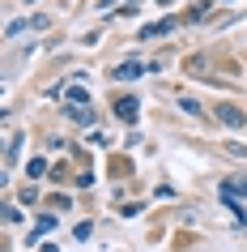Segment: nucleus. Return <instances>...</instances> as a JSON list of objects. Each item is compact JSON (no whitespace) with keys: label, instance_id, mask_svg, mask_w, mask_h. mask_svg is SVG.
<instances>
[{"label":"nucleus","instance_id":"obj_10","mask_svg":"<svg viewBox=\"0 0 247 252\" xmlns=\"http://www.w3.org/2000/svg\"><path fill=\"white\" fill-rule=\"evenodd\" d=\"M17 150H22V137H13V141L4 146V162H13V158H17Z\"/></svg>","mask_w":247,"mask_h":252},{"label":"nucleus","instance_id":"obj_3","mask_svg":"<svg viewBox=\"0 0 247 252\" xmlns=\"http://www.w3.org/2000/svg\"><path fill=\"white\" fill-rule=\"evenodd\" d=\"M170 30H175V17H162V22L141 26V39H162V34H170Z\"/></svg>","mask_w":247,"mask_h":252},{"label":"nucleus","instance_id":"obj_9","mask_svg":"<svg viewBox=\"0 0 247 252\" xmlns=\"http://www.w3.org/2000/svg\"><path fill=\"white\" fill-rule=\"evenodd\" d=\"M22 30H30V22H9V26H4V39H17Z\"/></svg>","mask_w":247,"mask_h":252},{"label":"nucleus","instance_id":"obj_12","mask_svg":"<svg viewBox=\"0 0 247 252\" xmlns=\"http://www.w3.org/2000/svg\"><path fill=\"white\" fill-rule=\"evenodd\" d=\"M179 107H183V111H188V116H200V103H196V98H183Z\"/></svg>","mask_w":247,"mask_h":252},{"label":"nucleus","instance_id":"obj_7","mask_svg":"<svg viewBox=\"0 0 247 252\" xmlns=\"http://www.w3.org/2000/svg\"><path fill=\"white\" fill-rule=\"evenodd\" d=\"M52 226H55V218H52V214H43V218H39V226H34V235H30V244H34L39 235H47Z\"/></svg>","mask_w":247,"mask_h":252},{"label":"nucleus","instance_id":"obj_11","mask_svg":"<svg viewBox=\"0 0 247 252\" xmlns=\"http://www.w3.org/2000/svg\"><path fill=\"white\" fill-rule=\"evenodd\" d=\"M43 171H47V162H43V158H30V167H26V175H43Z\"/></svg>","mask_w":247,"mask_h":252},{"label":"nucleus","instance_id":"obj_13","mask_svg":"<svg viewBox=\"0 0 247 252\" xmlns=\"http://www.w3.org/2000/svg\"><path fill=\"white\" fill-rule=\"evenodd\" d=\"M128 4H132V9H137V4H141V0H128Z\"/></svg>","mask_w":247,"mask_h":252},{"label":"nucleus","instance_id":"obj_6","mask_svg":"<svg viewBox=\"0 0 247 252\" xmlns=\"http://www.w3.org/2000/svg\"><path fill=\"white\" fill-rule=\"evenodd\" d=\"M68 111V120H77V124H94V111L90 107H64Z\"/></svg>","mask_w":247,"mask_h":252},{"label":"nucleus","instance_id":"obj_4","mask_svg":"<svg viewBox=\"0 0 247 252\" xmlns=\"http://www.w3.org/2000/svg\"><path fill=\"white\" fill-rule=\"evenodd\" d=\"M115 81H137V77H145V64H137V60H124V64L111 73Z\"/></svg>","mask_w":247,"mask_h":252},{"label":"nucleus","instance_id":"obj_1","mask_svg":"<svg viewBox=\"0 0 247 252\" xmlns=\"http://www.w3.org/2000/svg\"><path fill=\"white\" fill-rule=\"evenodd\" d=\"M247 197V175H230V180H221V201L226 205H239Z\"/></svg>","mask_w":247,"mask_h":252},{"label":"nucleus","instance_id":"obj_2","mask_svg":"<svg viewBox=\"0 0 247 252\" xmlns=\"http://www.w3.org/2000/svg\"><path fill=\"white\" fill-rule=\"evenodd\" d=\"M115 120H124V124H137V116H141V103L132 98V94H124V98H115Z\"/></svg>","mask_w":247,"mask_h":252},{"label":"nucleus","instance_id":"obj_5","mask_svg":"<svg viewBox=\"0 0 247 252\" xmlns=\"http://www.w3.org/2000/svg\"><path fill=\"white\" fill-rule=\"evenodd\" d=\"M218 120H221V124H230V128H239V124H243V111L230 107V103H221V107H218Z\"/></svg>","mask_w":247,"mask_h":252},{"label":"nucleus","instance_id":"obj_8","mask_svg":"<svg viewBox=\"0 0 247 252\" xmlns=\"http://www.w3.org/2000/svg\"><path fill=\"white\" fill-rule=\"evenodd\" d=\"M85 98H90V94L81 90V86H68V103L73 107H85Z\"/></svg>","mask_w":247,"mask_h":252}]
</instances>
